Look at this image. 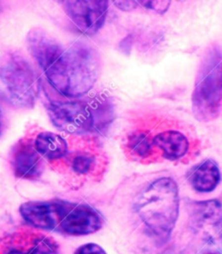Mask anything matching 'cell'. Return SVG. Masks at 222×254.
<instances>
[{"instance_id": "cell-1", "label": "cell", "mask_w": 222, "mask_h": 254, "mask_svg": "<svg viewBox=\"0 0 222 254\" xmlns=\"http://www.w3.org/2000/svg\"><path fill=\"white\" fill-rule=\"evenodd\" d=\"M29 51L53 88L68 98L85 95L98 77L100 59L92 46L75 42L65 48L42 28H33L26 38Z\"/></svg>"}, {"instance_id": "cell-2", "label": "cell", "mask_w": 222, "mask_h": 254, "mask_svg": "<svg viewBox=\"0 0 222 254\" xmlns=\"http://www.w3.org/2000/svg\"><path fill=\"white\" fill-rule=\"evenodd\" d=\"M180 207L176 181L162 178L152 182L135 197L134 208L149 233L159 240L170 237L177 224Z\"/></svg>"}, {"instance_id": "cell-3", "label": "cell", "mask_w": 222, "mask_h": 254, "mask_svg": "<svg viewBox=\"0 0 222 254\" xmlns=\"http://www.w3.org/2000/svg\"><path fill=\"white\" fill-rule=\"evenodd\" d=\"M0 80L8 98L18 108H32L39 96V81L24 57L10 53L0 64Z\"/></svg>"}, {"instance_id": "cell-4", "label": "cell", "mask_w": 222, "mask_h": 254, "mask_svg": "<svg viewBox=\"0 0 222 254\" xmlns=\"http://www.w3.org/2000/svg\"><path fill=\"white\" fill-rule=\"evenodd\" d=\"M222 91V53L212 50L202 61L193 94V109L200 120L217 116Z\"/></svg>"}, {"instance_id": "cell-5", "label": "cell", "mask_w": 222, "mask_h": 254, "mask_svg": "<svg viewBox=\"0 0 222 254\" xmlns=\"http://www.w3.org/2000/svg\"><path fill=\"white\" fill-rule=\"evenodd\" d=\"M46 111L53 125L69 133H85L95 129V118L88 104L82 101L51 100Z\"/></svg>"}, {"instance_id": "cell-6", "label": "cell", "mask_w": 222, "mask_h": 254, "mask_svg": "<svg viewBox=\"0 0 222 254\" xmlns=\"http://www.w3.org/2000/svg\"><path fill=\"white\" fill-rule=\"evenodd\" d=\"M71 202L61 199L24 203L19 212L25 221L36 228L58 232Z\"/></svg>"}, {"instance_id": "cell-7", "label": "cell", "mask_w": 222, "mask_h": 254, "mask_svg": "<svg viewBox=\"0 0 222 254\" xmlns=\"http://www.w3.org/2000/svg\"><path fill=\"white\" fill-rule=\"evenodd\" d=\"M65 13L86 35H93L102 28L108 14V1H60Z\"/></svg>"}, {"instance_id": "cell-8", "label": "cell", "mask_w": 222, "mask_h": 254, "mask_svg": "<svg viewBox=\"0 0 222 254\" xmlns=\"http://www.w3.org/2000/svg\"><path fill=\"white\" fill-rule=\"evenodd\" d=\"M103 219L95 209L88 205L71 202V206L57 233L71 236L88 235L102 228Z\"/></svg>"}, {"instance_id": "cell-9", "label": "cell", "mask_w": 222, "mask_h": 254, "mask_svg": "<svg viewBox=\"0 0 222 254\" xmlns=\"http://www.w3.org/2000/svg\"><path fill=\"white\" fill-rule=\"evenodd\" d=\"M4 243L3 254H60L57 242L40 233L15 234Z\"/></svg>"}, {"instance_id": "cell-10", "label": "cell", "mask_w": 222, "mask_h": 254, "mask_svg": "<svg viewBox=\"0 0 222 254\" xmlns=\"http://www.w3.org/2000/svg\"><path fill=\"white\" fill-rule=\"evenodd\" d=\"M13 169L16 176L25 180H36L44 171L42 157L36 151L34 145L20 140L13 153Z\"/></svg>"}, {"instance_id": "cell-11", "label": "cell", "mask_w": 222, "mask_h": 254, "mask_svg": "<svg viewBox=\"0 0 222 254\" xmlns=\"http://www.w3.org/2000/svg\"><path fill=\"white\" fill-rule=\"evenodd\" d=\"M191 226L197 232L213 233L222 224V205L216 199L194 202L190 207Z\"/></svg>"}, {"instance_id": "cell-12", "label": "cell", "mask_w": 222, "mask_h": 254, "mask_svg": "<svg viewBox=\"0 0 222 254\" xmlns=\"http://www.w3.org/2000/svg\"><path fill=\"white\" fill-rule=\"evenodd\" d=\"M188 180L197 191L210 192L218 186L221 173L214 160L207 159L191 171Z\"/></svg>"}, {"instance_id": "cell-13", "label": "cell", "mask_w": 222, "mask_h": 254, "mask_svg": "<svg viewBox=\"0 0 222 254\" xmlns=\"http://www.w3.org/2000/svg\"><path fill=\"white\" fill-rule=\"evenodd\" d=\"M153 145L160 149L166 159H178L183 157L189 147L187 138L180 131H162L153 138Z\"/></svg>"}, {"instance_id": "cell-14", "label": "cell", "mask_w": 222, "mask_h": 254, "mask_svg": "<svg viewBox=\"0 0 222 254\" xmlns=\"http://www.w3.org/2000/svg\"><path fill=\"white\" fill-rule=\"evenodd\" d=\"M34 147L39 155L48 160L62 159L68 152L65 139L49 131H43L37 136Z\"/></svg>"}, {"instance_id": "cell-15", "label": "cell", "mask_w": 222, "mask_h": 254, "mask_svg": "<svg viewBox=\"0 0 222 254\" xmlns=\"http://www.w3.org/2000/svg\"><path fill=\"white\" fill-rule=\"evenodd\" d=\"M128 146L132 154L139 159H145L151 153L154 146L153 138H150L146 131H135L130 136Z\"/></svg>"}, {"instance_id": "cell-16", "label": "cell", "mask_w": 222, "mask_h": 254, "mask_svg": "<svg viewBox=\"0 0 222 254\" xmlns=\"http://www.w3.org/2000/svg\"><path fill=\"white\" fill-rule=\"evenodd\" d=\"M95 164L94 157L86 153H82L75 156L72 159V168L74 170L75 173L78 174H87L90 172L92 167Z\"/></svg>"}, {"instance_id": "cell-17", "label": "cell", "mask_w": 222, "mask_h": 254, "mask_svg": "<svg viewBox=\"0 0 222 254\" xmlns=\"http://www.w3.org/2000/svg\"><path fill=\"white\" fill-rule=\"evenodd\" d=\"M139 4H142L145 7L156 11L158 13H165L170 6V1L166 0H156V1H139Z\"/></svg>"}, {"instance_id": "cell-18", "label": "cell", "mask_w": 222, "mask_h": 254, "mask_svg": "<svg viewBox=\"0 0 222 254\" xmlns=\"http://www.w3.org/2000/svg\"><path fill=\"white\" fill-rule=\"evenodd\" d=\"M74 254H107L102 247L94 243L85 244L78 247Z\"/></svg>"}, {"instance_id": "cell-19", "label": "cell", "mask_w": 222, "mask_h": 254, "mask_svg": "<svg viewBox=\"0 0 222 254\" xmlns=\"http://www.w3.org/2000/svg\"><path fill=\"white\" fill-rule=\"evenodd\" d=\"M114 4H116L117 8H119L121 11H130L134 10L137 6V1H114Z\"/></svg>"}, {"instance_id": "cell-20", "label": "cell", "mask_w": 222, "mask_h": 254, "mask_svg": "<svg viewBox=\"0 0 222 254\" xmlns=\"http://www.w3.org/2000/svg\"><path fill=\"white\" fill-rule=\"evenodd\" d=\"M2 125H3V116H2L1 109H0V131H1V129H2Z\"/></svg>"}, {"instance_id": "cell-21", "label": "cell", "mask_w": 222, "mask_h": 254, "mask_svg": "<svg viewBox=\"0 0 222 254\" xmlns=\"http://www.w3.org/2000/svg\"><path fill=\"white\" fill-rule=\"evenodd\" d=\"M218 254V253H210V254Z\"/></svg>"}, {"instance_id": "cell-22", "label": "cell", "mask_w": 222, "mask_h": 254, "mask_svg": "<svg viewBox=\"0 0 222 254\" xmlns=\"http://www.w3.org/2000/svg\"><path fill=\"white\" fill-rule=\"evenodd\" d=\"M0 11H1V4H0Z\"/></svg>"}]
</instances>
